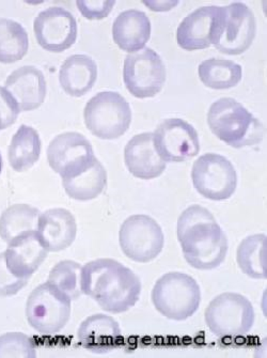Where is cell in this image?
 <instances>
[{"label":"cell","mask_w":267,"mask_h":358,"mask_svg":"<svg viewBox=\"0 0 267 358\" xmlns=\"http://www.w3.org/2000/svg\"><path fill=\"white\" fill-rule=\"evenodd\" d=\"M200 80L208 88L229 89L242 80V66L224 58H208L198 66Z\"/></svg>","instance_id":"cell-25"},{"label":"cell","mask_w":267,"mask_h":358,"mask_svg":"<svg viewBox=\"0 0 267 358\" xmlns=\"http://www.w3.org/2000/svg\"><path fill=\"white\" fill-rule=\"evenodd\" d=\"M78 9L88 20H103L107 17L116 5L115 0H78L76 1Z\"/></svg>","instance_id":"cell-32"},{"label":"cell","mask_w":267,"mask_h":358,"mask_svg":"<svg viewBox=\"0 0 267 358\" xmlns=\"http://www.w3.org/2000/svg\"><path fill=\"white\" fill-rule=\"evenodd\" d=\"M26 317L32 329L43 335L59 333L71 317V299L50 282L32 291L26 305Z\"/></svg>","instance_id":"cell-8"},{"label":"cell","mask_w":267,"mask_h":358,"mask_svg":"<svg viewBox=\"0 0 267 358\" xmlns=\"http://www.w3.org/2000/svg\"><path fill=\"white\" fill-rule=\"evenodd\" d=\"M150 36L151 22L145 12L140 10H125L113 22V41L125 52H135L143 50Z\"/></svg>","instance_id":"cell-21"},{"label":"cell","mask_w":267,"mask_h":358,"mask_svg":"<svg viewBox=\"0 0 267 358\" xmlns=\"http://www.w3.org/2000/svg\"><path fill=\"white\" fill-rule=\"evenodd\" d=\"M155 149L163 161L182 163L200 151L199 137L193 125L183 119H166L153 134Z\"/></svg>","instance_id":"cell-13"},{"label":"cell","mask_w":267,"mask_h":358,"mask_svg":"<svg viewBox=\"0 0 267 358\" xmlns=\"http://www.w3.org/2000/svg\"><path fill=\"white\" fill-rule=\"evenodd\" d=\"M178 238L184 258L197 270H213L224 262L228 240L213 214L194 204L178 220Z\"/></svg>","instance_id":"cell-1"},{"label":"cell","mask_w":267,"mask_h":358,"mask_svg":"<svg viewBox=\"0 0 267 358\" xmlns=\"http://www.w3.org/2000/svg\"><path fill=\"white\" fill-rule=\"evenodd\" d=\"M124 161L134 177L151 180L163 175L167 163L155 149L153 133H141L125 145Z\"/></svg>","instance_id":"cell-17"},{"label":"cell","mask_w":267,"mask_h":358,"mask_svg":"<svg viewBox=\"0 0 267 358\" xmlns=\"http://www.w3.org/2000/svg\"><path fill=\"white\" fill-rule=\"evenodd\" d=\"M218 11V6H208L188 14L178 27V44L186 50L210 48Z\"/></svg>","instance_id":"cell-19"},{"label":"cell","mask_w":267,"mask_h":358,"mask_svg":"<svg viewBox=\"0 0 267 358\" xmlns=\"http://www.w3.org/2000/svg\"><path fill=\"white\" fill-rule=\"evenodd\" d=\"M5 89L15 101L20 111L34 110L45 100V76L36 66H22L9 75Z\"/></svg>","instance_id":"cell-16"},{"label":"cell","mask_w":267,"mask_h":358,"mask_svg":"<svg viewBox=\"0 0 267 358\" xmlns=\"http://www.w3.org/2000/svg\"><path fill=\"white\" fill-rule=\"evenodd\" d=\"M98 78V66L87 55L66 58L59 72V82L68 96H80L92 89Z\"/></svg>","instance_id":"cell-22"},{"label":"cell","mask_w":267,"mask_h":358,"mask_svg":"<svg viewBox=\"0 0 267 358\" xmlns=\"http://www.w3.org/2000/svg\"><path fill=\"white\" fill-rule=\"evenodd\" d=\"M27 279L16 277L8 268L5 252L0 254V296H12L27 285Z\"/></svg>","instance_id":"cell-31"},{"label":"cell","mask_w":267,"mask_h":358,"mask_svg":"<svg viewBox=\"0 0 267 358\" xmlns=\"http://www.w3.org/2000/svg\"><path fill=\"white\" fill-rule=\"evenodd\" d=\"M34 34L41 48L48 52H62L78 39V22L64 8H48L34 22Z\"/></svg>","instance_id":"cell-14"},{"label":"cell","mask_w":267,"mask_h":358,"mask_svg":"<svg viewBox=\"0 0 267 358\" xmlns=\"http://www.w3.org/2000/svg\"><path fill=\"white\" fill-rule=\"evenodd\" d=\"M46 250L36 230L26 232L9 243L5 252L9 270L18 278L27 279L34 274L48 257Z\"/></svg>","instance_id":"cell-15"},{"label":"cell","mask_w":267,"mask_h":358,"mask_svg":"<svg viewBox=\"0 0 267 358\" xmlns=\"http://www.w3.org/2000/svg\"><path fill=\"white\" fill-rule=\"evenodd\" d=\"M40 215L39 210L28 204L10 206L0 217V238L9 244L18 236L38 229Z\"/></svg>","instance_id":"cell-27"},{"label":"cell","mask_w":267,"mask_h":358,"mask_svg":"<svg viewBox=\"0 0 267 358\" xmlns=\"http://www.w3.org/2000/svg\"><path fill=\"white\" fill-rule=\"evenodd\" d=\"M192 179L198 193L215 201L226 200L238 186V175L231 162L216 153L201 155L194 163Z\"/></svg>","instance_id":"cell-10"},{"label":"cell","mask_w":267,"mask_h":358,"mask_svg":"<svg viewBox=\"0 0 267 358\" xmlns=\"http://www.w3.org/2000/svg\"><path fill=\"white\" fill-rule=\"evenodd\" d=\"M82 268L80 263L70 260L62 261L57 263L50 271L48 281L64 296L75 301L82 294Z\"/></svg>","instance_id":"cell-29"},{"label":"cell","mask_w":267,"mask_h":358,"mask_svg":"<svg viewBox=\"0 0 267 358\" xmlns=\"http://www.w3.org/2000/svg\"><path fill=\"white\" fill-rule=\"evenodd\" d=\"M36 231L46 250L57 252L72 245L78 234V224L68 210L58 208L40 215Z\"/></svg>","instance_id":"cell-18"},{"label":"cell","mask_w":267,"mask_h":358,"mask_svg":"<svg viewBox=\"0 0 267 358\" xmlns=\"http://www.w3.org/2000/svg\"><path fill=\"white\" fill-rule=\"evenodd\" d=\"M205 323L210 331L219 337L244 336L254 325V307L243 295L222 293L206 308Z\"/></svg>","instance_id":"cell-7"},{"label":"cell","mask_w":267,"mask_h":358,"mask_svg":"<svg viewBox=\"0 0 267 358\" xmlns=\"http://www.w3.org/2000/svg\"><path fill=\"white\" fill-rule=\"evenodd\" d=\"M84 117L87 127L94 136L111 141L122 136L129 129L131 106L120 93L103 91L88 101Z\"/></svg>","instance_id":"cell-6"},{"label":"cell","mask_w":267,"mask_h":358,"mask_svg":"<svg viewBox=\"0 0 267 358\" xmlns=\"http://www.w3.org/2000/svg\"><path fill=\"white\" fill-rule=\"evenodd\" d=\"M256 18L248 6L234 1L219 7L214 24L212 44L226 55H240L252 45L256 36Z\"/></svg>","instance_id":"cell-5"},{"label":"cell","mask_w":267,"mask_h":358,"mask_svg":"<svg viewBox=\"0 0 267 358\" xmlns=\"http://www.w3.org/2000/svg\"><path fill=\"white\" fill-rule=\"evenodd\" d=\"M94 159L90 141L76 131L58 135L48 145V163L62 179H68L82 173Z\"/></svg>","instance_id":"cell-12"},{"label":"cell","mask_w":267,"mask_h":358,"mask_svg":"<svg viewBox=\"0 0 267 358\" xmlns=\"http://www.w3.org/2000/svg\"><path fill=\"white\" fill-rule=\"evenodd\" d=\"M236 260L247 276L266 279V236L254 234L244 238L238 246Z\"/></svg>","instance_id":"cell-26"},{"label":"cell","mask_w":267,"mask_h":358,"mask_svg":"<svg viewBox=\"0 0 267 358\" xmlns=\"http://www.w3.org/2000/svg\"><path fill=\"white\" fill-rule=\"evenodd\" d=\"M82 290L103 310L121 313L136 305L141 282L133 271L113 259H98L82 268Z\"/></svg>","instance_id":"cell-2"},{"label":"cell","mask_w":267,"mask_h":358,"mask_svg":"<svg viewBox=\"0 0 267 358\" xmlns=\"http://www.w3.org/2000/svg\"><path fill=\"white\" fill-rule=\"evenodd\" d=\"M208 124L216 137L236 149L252 147L264 137L261 121L233 98H222L211 105Z\"/></svg>","instance_id":"cell-3"},{"label":"cell","mask_w":267,"mask_h":358,"mask_svg":"<svg viewBox=\"0 0 267 358\" xmlns=\"http://www.w3.org/2000/svg\"><path fill=\"white\" fill-rule=\"evenodd\" d=\"M41 155V139L38 131L28 125H21L9 147V162L17 173L28 171Z\"/></svg>","instance_id":"cell-24"},{"label":"cell","mask_w":267,"mask_h":358,"mask_svg":"<svg viewBox=\"0 0 267 358\" xmlns=\"http://www.w3.org/2000/svg\"><path fill=\"white\" fill-rule=\"evenodd\" d=\"M123 80L134 96L153 98L165 85L166 68L163 59L150 48L131 52L125 57Z\"/></svg>","instance_id":"cell-9"},{"label":"cell","mask_w":267,"mask_h":358,"mask_svg":"<svg viewBox=\"0 0 267 358\" xmlns=\"http://www.w3.org/2000/svg\"><path fill=\"white\" fill-rule=\"evenodd\" d=\"M29 40L25 28L8 18H0V62L14 64L27 54Z\"/></svg>","instance_id":"cell-28"},{"label":"cell","mask_w":267,"mask_h":358,"mask_svg":"<svg viewBox=\"0 0 267 358\" xmlns=\"http://www.w3.org/2000/svg\"><path fill=\"white\" fill-rule=\"evenodd\" d=\"M20 114L15 101L5 88L0 87V131L11 127Z\"/></svg>","instance_id":"cell-33"},{"label":"cell","mask_w":267,"mask_h":358,"mask_svg":"<svg viewBox=\"0 0 267 358\" xmlns=\"http://www.w3.org/2000/svg\"><path fill=\"white\" fill-rule=\"evenodd\" d=\"M152 301L164 317L184 321L193 317L199 308L201 292L193 277L170 272L157 281L152 291Z\"/></svg>","instance_id":"cell-4"},{"label":"cell","mask_w":267,"mask_h":358,"mask_svg":"<svg viewBox=\"0 0 267 358\" xmlns=\"http://www.w3.org/2000/svg\"><path fill=\"white\" fill-rule=\"evenodd\" d=\"M78 341L93 353H107L121 343V329L116 320L106 315H94L85 320L78 329Z\"/></svg>","instance_id":"cell-20"},{"label":"cell","mask_w":267,"mask_h":358,"mask_svg":"<svg viewBox=\"0 0 267 358\" xmlns=\"http://www.w3.org/2000/svg\"><path fill=\"white\" fill-rule=\"evenodd\" d=\"M143 3L150 10L161 12L173 9L175 6L179 5V1L178 0H143Z\"/></svg>","instance_id":"cell-34"},{"label":"cell","mask_w":267,"mask_h":358,"mask_svg":"<svg viewBox=\"0 0 267 358\" xmlns=\"http://www.w3.org/2000/svg\"><path fill=\"white\" fill-rule=\"evenodd\" d=\"M66 195L72 199L87 201L99 197L107 185V173L104 166L96 157L82 173L62 179Z\"/></svg>","instance_id":"cell-23"},{"label":"cell","mask_w":267,"mask_h":358,"mask_svg":"<svg viewBox=\"0 0 267 358\" xmlns=\"http://www.w3.org/2000/svg\"><path fill=\"white\" fill-rule=\"evenodd\" d=\"M36 351L34 341L24 334L10 333L0 337V357L34 358Z\"/></svg>","instance_id":"cell-30"},{"label":"cell","mask_w":267,"mask_h":358,"mask_svg":"<svg viewBox=\"0 0 267 358\" xmlns=\"http://www.w3.org/2000/svg\"><path fill=\"white\" fill-rule=\"evenodd\" d=\"M122 252L139 263L154 260L164 248V234L157 220L143 214L129 216L119 232Z\"/></svg>","instance_id":"cell-11"}]
</instances>
